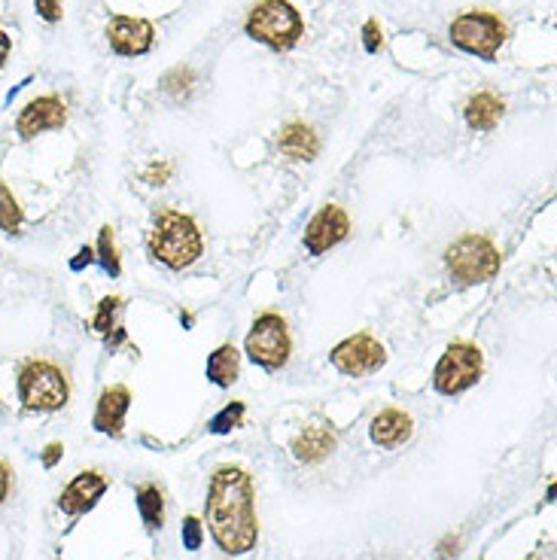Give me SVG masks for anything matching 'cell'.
<instances>
[{
    "instance_id": "obj_1",
    "label": "cell",
    "mask_w": 557,
    "mask_h": 560,
    "mask_svg": "<svg viewBox=\"0 0 557 560\" xmlns=\"http://www.w3.org/2000/svg\"><path fill=\"white\" fill-rule=\"evenodd\" d=\"M256 494L253 478L241 466H220L207 490L204 515L211 524L217 545L226 554H247L259 542V521H256Z\"/></svg>"
},
{
    "instance_id": "obj_2",
    "label": "cell",
    "mask_w": 557,
    "mask_h": 560,
    "mask_svg": "<svg viewBox=\"0 0 557 560\" xmlns=\"http://www.w3.org/2000/svg\"><path fill=\"white\" fill-rule=\"evenodd\" d=\"M147 244H150V256L159 259L162 265H168L171 271L189 268L192 262H198V256L204 250L195 220L180 214V210H174V207H162L156 214Z\"/></svg>"
},
{
    "instance_id": "obj_3",
    "label": "cell",
    "mask_w": 557,
    "mask_h": 560,
    "mask_svg": "<svg viewBox=\"0 0 557 560\" xmlns=\"http://www.w3.org/2000/svg\"><path fill=\"white\" fill-rule=\"evenodd\" d=\"M244 31L274 52H287L302 40L305 22L290 0H259L244 22Z\"/></svg>"
},
{
    "instance_id": "obj_4",
    "label": "cell",
    "mask_w": 557,
    "mask_h": 560,
    "mask_svg": "<svg viewBox=\"0 0 557 560\" xmlns=\"http://www.w3.org/2000/svg\"><path fill=\"white\" fill-rule=\"evenodd\" d=\"M445 265L457 284H487L500 274L503 256L491 238L484 235H460L445 250Z\"/></svg>"
},
{
    "instance_id": "obj_5",
    "label": "cell",
    "mask_w": 557,
    "mask_h": 560,
    "mask_svg": "<svg viewBox=\"0 0 557 560\" xmlns=\"http://www.w3.org/2000/svg\"><path fill=\"white\" fill-rule=\"evenodd\" d=\"M244 350L256 366H262L268 372L284 369L290 354H293V338H290L287 320L281 314H274V311L259 314L253 320L250 332H247Z\"/></svg>"
},
{
    "instance_id": "obj_6",
    "label": "cell",
    "mask_w": 557,
    "mask_h": 560,
    "mask_svg": "<svg viewBox=\"0 0 557 560\" xmlns=\"http://www.w3.org/2000/svg\"><path fill=\"white\" fill-rule=\"evenodd\" d=\"M451 43L469 55H478L484 61H494L500 46L506 43V25L497 13L487 10H472V13H460L451 28Z\"/></svg>"
},
{
    "instance_id": "obj_7",
    "label": "cell",
    "mask_w": 557,
    "mask_h": 560,
    "mask_svg": "<svg viewBox=\"0 0 557 560\" xmlns=\"http://www.w3.org/2000/svg\"><path fill=\"white\" fill-rule=\"evenodd\" d=\"M71 387L58 366L31 360L19 369V399L28 411H58L67 405Z\"/></svg>"
},
{
    "instance_id": "obj_8",
    "label": "cell",
    "mask_w": 557,
    "mask_h": 560,
    "mask_svg": "<svg viewBox=\"0 0 557 560\" xmlns=\"http://www.w3.org/2000/svg\"><path fill=\"white\" fill-rule=\"evenodd\" d=\"M481 369H484L481 350L469 341H454L448 344V350L433 369V387L442 396H457L481 378Z\"/></svg>"
},
{
    "instance_id": "obj_9",
    "label": "cell",
    "mask_w": 557,
    "mask_h": 560,
    "mask_svg": "<svg viewBox=\"0 0 557 560\" xmlns=\"http://www.w3.org/2000/svg\"><path fill=\"white\" fill-rule=\"evenodd\" d=\"M329 360H332V366L341 375L363 378V375L378 372L387 363V350H384V344L378 338L360 332V335H351V338H344L341 344H335Z\"/></svg>"
},
{
    "instance_id": "obj_10",
    "label": "cell",
    "mask_w": 557,
    "mask_h": 560,
    "mask_svg": "<svg viewBox=\"0 0 557 560\" xmlns=\"http://www.w3.org/2000/svg\"><path fill=\"white\" fill-rule=\"evenodd\" d=\"M351 235V217L338 204H323L305 226V247L311 256H323Z\"/></svg>"
},
{
    "instance_id": "obj_11",
    "label": "cell",
    "mask_w": 557,
    "mask_h": 560,
    "mask_svg": "<svg viewBox=\"0 0 557 560\" xmlns=\"http://www.w3.org/2000/svg\"><path fill=\"white\" fill-rule=\"evenodd\" d=\"M107 43L116 55L134 58V55H147L153 49L156 31L147 19H137V16H113L104 28Z\"/></svg>"
},
{
    "instance_id": "obj_12",
    "label": "cell",
    "mask_w": 557,
    "mask_h": 560,
    "mask_svg": "<svg viewBox=\"0 0 557 560\" xmlns=\"http://www.w3.org/2000/svg\"><path fill=\"white\" fill-rule=\"evenodd\" d=\"M67 122V104L58 95H40L28 101L16 119V131L22 140H31L43 131H55Z\"/></svg>"
},
{
    "instance_id": "obj_13",
    "label": "cell",
    "mask_w": 557,
    "mask_h": 560,
    "mask_svg": "<svg viewBox=\"0 0 557 560\" xmlns=\"http://www.w3.org/2000/svg\"><path fill=\"white\" fill-rule=\"evenodd\" d=\"M104 490H107V478L101 472H80L61 490L58 506L64 515H83L104 497Z\"/></svg>"
},
{
    "instance_id": "obj_14",
    "label": "cell",
    "mask_w": 557,
    "mask_h": 560,
    "mask_svg": "<svg viewBox=\"0 0 557 560\" xmlns=\"http://www.w3.org/2000/svg\"><path fill=\"white\" fill-rule=\"evenodd\" d=\"M128 408H131V393H128V387H122V384L107 387V390L98 396L92 427H95L98 433H104V436H122Z\"/></svg>"
},
{
    "instance_id": "obj_15",
    "label": "cell",
    "mask_w": 557,
    "mask_h": 560,
    "mask_svg": "<svg viewBox=\"0 0 557 560\" xmlns=\"http://www.w3.org/2000/svg\"><path fill=\"white\" fill-rule=\"evenodd\" d=\"M277 150L290 162H314L320 153V137L305 122H290L277 131Z\"/></svg>"
},
{
    "instance_id": "obj_16",
    "label": "cell",
    "mask_w": 557,
    "mask_h": 560,
    "mask_svg": "<svg viewBox=\"0 0 557 560\" xmlns=\"http://www.w3.org/2000/svg\"><path fill=\"white\" fill-rule=\"evenodd\" d=\"M411 430H414V424H411V417L405 411L387 408V411H381L372 420V430L369 433H372L375 445H381V448H399V445H405L411 439Z\"/></svg>"
},
{
    "instance_id": "obj_17",
    "label": "cell",
    "mask_w": 557,
    "mask_h": 560,
    "mask_svg": "<svg viewBox=\"0 0 557 560\" xmlns=\"http://www.w3.org/2000/svg\"><path fill=\"white\" fill-rule=\"evenodd\" d=\"M503 98H497L494 92H475L469 101H466V110H463V119L472 131H494L497 122L503 119Z\"/></svg>"
},
{
    "instance_id": "obj_18",
    "label": "cell",
    "mask_w": 557,
    "mask_h": 560,
    "mask_svg": "<svg viewBox=\"0 0 557 560\" xmlns=\"http://www.w3.org/2000/svg\"><path fill=\"white\" fill-rule=\"evenodd\" d=\"M241 375V354L235 344H220L211 357H207V381L217 387H232Z\"/></svg>"
},
{
    "instance_id": "obj_19",
    "label": "cell",
    "mask_w": 557,
    "mask_h": 560,
    "mask_svg": "<svg viewBox=\"0 0 557 560\" xmlns=\"http://www.w3.org/2000/svg\"><path fill=\"white\" fill-rule=\"evenodd\" d=\"M335 448V436L326 427H305L296 442H293V454L302 463H320L323 457H329Z\"/></svg>"
},
{
    "instance_id": "obj_20",
    "label": "cell",
    "mask_w": 557,
    "mask_h": 560,
    "mask_svg": "<svg viewBox=\"0 0 557 560\" xmlns=\"http://www.w3.org/2000/svg\"><path fill=\"white\" fill-rule=\"evenodd\" d=\"M137 509H141V518L150 530H162L165 524V500L162 490L156 484H144L137 487Z\"/></svg>"
},
{
    "instance_id": "obj_21",
    "label": "cell",
    "mask_w": 557,
    "mask_h": 560,
    "mask_svg": "<svg viewBox=\"0 0 557 560\" xmlns=\"http://www.w3.org/2000/svg\"><path fill=\"white\" fill-rule=\"evenodd\" d=\"M22 220H25V214H22L19 201L13 198V192L7 189V183L0 180V232H7V235H19Z\"/></svg>"
},
{
    "instance_id": "obj_22",
    "label": "cell",
    "mask_w": 557,
    "mask_h": 560,
    "mask_svg": "<svg viewBox=\"0 0 557 560\" xmlns=\"http://www.w3.org/2000/svg\"><path fill=\"white\" fill-rule=\"evenodd\" d=\"M98 262L101 268L110 274V277H119L122 274V262H119V250H116V238H113V229L104 226L98 232Z\"/></svg>"
},
{
    "instance_id": "obj_23",
    "label": "cell",
    "mask_w": 557,
    "mask_h": 560,
    "mask_svg": "<svg viewBox=\"0 0 557 560\" xmlns=\"http://www.w3.org/2000/svg\"><path fill=\"white\" fill-rule=\"evenodd\" d=\"M244 411H247V405L244 402H229L220 414H214V420H211V433H217V436H226V433H232V430H238L241 424H244Z\"/></svg>"
},
{
    "instance_id": "obj_24",
    "label": "cell",
    "mask_w": 557,
    "mask_h": 560,
    "mask_svg": "<svg viewBox=\"0 0 557 560\" xmlns=\"http://www.w3.org/2000/svg\"><path fill=\"white\" fill-rule=\"evenodd\" d=\"M122 311V299L119 296H104L101 305H98V314L92 317V329L98 335H110L116 329V317Z\"/></svg>"
},
{
    "instance_id": "obj_25",
    "label": "cell",
    "mask_w": 557,
    "mask_h": 560,
    "mask_svg": "<svg viewBox=\"0 0 557 560\" xmlns=\"http://www.w3.org/2000/svg\"><path fill=\"white\" fill-rule=\"evenodd\" d=\"M192 86H195V74H192L189 67H177V70H171V74L162 80V89L168 95H174V98H186L192 92Z\"/></svg>"
},
{
    "instance_id": "obj_26",
    "label": "cell",
    "mask_w": 557,
    "mask_h": 560,
    "mask_svg": "<svg viewBox=\"0 0 557 560\" xmlns=\"http://www.w3.org/2000/svg\"><path fill=\"white\" fill-rule=\"evenodd\" d=\"M204 542V530H201V521L198 518H186L183 521V548L189 551H198Z\"/></svg>"
},
{
    "instance_id": "obj_27",
    "label": "cell",
    "mask_w": 557,
    "mask_h": 560,
    "mask_svg": "<svg viewBox=\"0 0 557 560\" xmlns=\"http://www.w3.org/2000/svg\"><path fill=\"white\" fill-rule=\"evenodd\" d=\"M363 46H366V52H372V55L384 46V34H381L378 19H369V22L363 25Z\"/></svg>"
},
{
    "instance_id": "obj_28",
    "label": "cell",
    "mask_w": 557,
    "mask_h": 560,
    "mask_svg": "<svg viewBox=\"0 0 557 560\" xmlns=\"http://www.w3.org/2000/svg\"><path fill=\"white\" fill-rule=\"evenodd\" d=\"M34 7H37V16L43 19V22H61V7H64V0H34Z\"/></svg>"
},
{
    "instance_id": "obj_29",
    "label": "cell",
    "mask_w": 557,
    "mask_h": 560,
    "mask_svg": "<svg viewBox=\"0 0 557 560\" xmlns=\"http://www.w3.org/2000/svg\"><path fill=\"white\" fill-rule=\"evenodd\" d=\"M168 177H171V165H168V162H162V165L156 162V165H150V168L144 171V180L153 183V186H165Z\"/></svg>"
},
{
    "instance_id": "obj_30",
    "label": "cell",
    "mask_w": 557,
    "mask_h": 560,
    "mask_svg": "<svg viewBox=\"0 0 557 560\" xmlns=\"http://www.w3.org/2000/svg\"><path fill=\"white\" fill-rule=\"evenodd\" d=\"M61 454H64V445L52 442V445L46 448V454H43V466H55V463L61 460Z\"/></svg>"
},
{
    "instance_id": "obj_31",
    "label": "cell",
    "mask_w": 557,
    "mask_h": 560,
    "mask_svg": "<svg viewBox=\"0 0 557 560\" xmlns=\"http://www.w3.org/2000/svg\"><path fill=\"white\" fill-rule=\"evenodd\" d=\"M10 52H13V40H10V34H7V31H0V67L7 64Z\"/></svg>"
},
{
    "instance_id": "obj_32",
    "label": "cell",
    "mask_w": 557,
    "mask_h": 560,
    "mask_svg": "<svg viewBox=\"0 0 557 560\" xmlns=\"http://www.w3.org/2000/svg\"><path fill=\"white\" fill-rule=\"evenodd\" d=\"M7 494H10V469L0 463V503L7 500Z\"/></svg>"
},
{
    "instance_id": "obj_33",
    "label": "cell",
    "mask_w": 557,
    "mask_h": 560,
    "mask_svg": "<svg viewBox=\"0 0 557 560\" xmlns=\"http://www.w3.org/2000/svg\"><path fill=\"white\" fill-rule=\"evenodd\" d=\"M77 256H80V259H74V262H71V268H74V271H80L83 265H89V262L95 259V253H92V247H83V250H80Z\"/></svg>"
}]
</instances>
